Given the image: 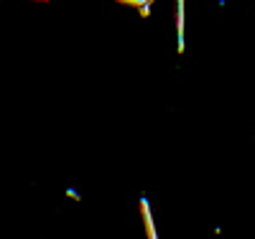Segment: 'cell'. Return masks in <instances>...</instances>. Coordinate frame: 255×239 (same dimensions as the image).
Listing matches in <instances>:
<instances>
[{"label": "cell", "mask_w": 255, "mask_h": 239, "mask_svg": "<svg viewBox=\"0 0 255 239\" xmlns=\"http://www.w3.org/2000/svg\"><path fill=\"white\" fill-rule=\"evenodd\" d=\"M140 209H143V219H145V227H148V239H158V237H156V227H153V219H151V211H148V201H145V199L140 201Z\"/></svg>", "instance_id": "cell-1"}, {"label": "cell", "mask_w": 255, "mask_h": 239, "mask_svg": "<svg viewBox=\"0 0 255 239\" xmlns=\"http://www.w3.org/2000/svg\"><path fill=\"white\" fill-rule=\"evenodd\" d=\"M123 3H130V5H140L143 8V0H123Z\"/></svg>", "instance_id": "cell-2"}, {"label": "cell", "mask_w": 255, "mask_h": 239, "mask_svg": "<svg viewBox=\"0 0 255 239\" xmlns=\"http://www.w3.org/2000/svg\"><path fill=\"white\" fill-rule=\"evenodd\" d=\"M148 3H151V0H143V8H140V13H143V15L148 13Z\"/></svg>", "instance_id": "cell-3"}]
</instances>
